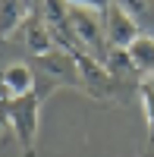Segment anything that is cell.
Listing matches in <instances>:
<instances>
[{
    "mask_svg": "<svg viewBox=\"0 0 154 157\" xmlns=\"http://www.w3.org/2000/svg\"><path fill=\"white\" fill-rule=\"evenodd\" d=\"M29 16L25 0H0V38H10L16 29H22Z\"/></svg>",
    "mask_w": 154,
    "mask_h": 157,
    "instance_id": "8992f818",
    "label": "cell"
},
{
    "mask_svg": "<svg viewBox=\"0 0 154 157\" xmlns=\"http://www.w3.org/2000/svg\"><path fill=\"white\" fill-rule=\"evenodd\" d=\"M113 3H120L138 25H142V32L151 35L148 29H154V0H113Z\"/></svg>",
    "mask_w": 154,
    "mask_h": 157,
    "instance_id": "52a82bcc",
    "label": "cell"
},
{
    "mask_svg": "<svg viewBox=\"0 0 154 157\" xmlns=\"http://www.w3.org/2000/svg\"><path fill=\"white\" fill-rule=\"evenodd\" d=\"M50 88H57L54 78H47L44 85H38L32 94L10 98V104H6L10 126H13V132H16V141H19V148H22V157H35L38 126H41V107H44V98L50 94Z\"/></svg>",
    "mask_w": 154,
    "mask_h": 157,
    "instance_id": "6da1fadb",
    "label": "cell"
},
{
    "mask_svg": "<svg viewBox=\"0 0 154 157\" xmlns=\"http://www.w3.org/2000/svg\"><path fill=\"white\" fill-rule=\"evenodd\" d=\"M138 101H142L145 123H148V148H154V78L138 82Z\"/></svg>",
    "mask_w": 154,
    "mask_h": 157,
    "instance_id": "ba28073f",
    "label": "cell"
},
{
    "mask_svg": "<svg viewBox=\"0 0 154 157\" xmlns=\"http://www.w3.org/2000/svg\"><path fill=\"white\" fill-rule=\"evenodd\" d=\"M142 157H154V148H148V151H145V154H142Z\"/></svg>",
    "mask_w": 154,
    "mask_h": 157,
    "instance_id": "8fae6325",
    "label": "cell"
},
{
    "mask_svg": "<svg viewBox=\"0 0 154 157\" xmlns=\"http://www.w3.org/2000/svg\"><path fill=\"white\" fill-rule=\"evenodd\" d=\"M6 104H10V98H0V129H3V126H10V113H6Z\"/></svg>",
    "mask_w": 154,
    "mask_h": 157,
    "instance_id": "30bf717a",
    "label": "cell"
},
{
    "mask_svg": "<svg viewBox=\"0 0 154 157\" xmlns=\"http://www.w3.org/2000/svg\"><path fill=\"white\" fill-rule=\"evenodd\" d=\"M0 88H3L6 98L32 94L38 88V75H35L32 66H25V63H10V66L0 69Z\"/></svg>",
    "mask_w": 154,
    "mask_h": 157,
    "instance_id": "3957f363",
    "label": "cell"
},
{
    "mask_svg": "<svg viewBox=\"0 0 154 157\" xmlns=\"http://www.w3.org/2000/svg\"><path fill=\"white\" fill-rule=\"evenodd\" d=\"M63 3H69L72 10H91V13H104L113 6V0H63Z\"/></svg>",
    "mask_w": 154,
    "mask_h": 157,
    "instance_id": "9c48e42d",
    "label": "cell"
},
{
    "mask_svg": "<svg viewBox=\"0 0 154 157\" xmlns=\"http://www.w3.org/2000/svg\"><path fill=\"white\" fill-rule=\"evenodd\" d=\"M104 32H107V47L110 50H129V44L135 41V38L145 35L142 25H138L120 3H113L104 13Z\"/></svg>",
    "mask_w": 154,
    "mask_h": 157,
    "instance_id": "7a4b0ae2",
    "label": "cell"
},
{
    "mask_svg": "<svg viewBox=\"0 0 154 157\" xmlns=\"http://www.w3.org/2000/svg\"><path fill=\"white\" fill-rule=\"evenodd\" d=\"M126 54H129L135 72L154 75V35H138L135 41L129 44V50H126Z\"/></svg>",
    "mask_w": 154,
    "mask_h": 157,
    "instance_id": "5b68a950",
    "label": "cell"
},
{
    "mask_svg": "<svg viewBox=\"0 0 154 157\" xmlns=\"http://www.w3.org/2000/svg\"><path fill=\"white\" fill-rule=\"evenodd\" d=\"M22 32H25V47H29L38 60L57 50L54 32H50V25L44 22V16H29V22L22 25Z\"/></svg>",
    "mask_w": 154,
    "mask_h": 157,
    "instance_id": "277c9868",
    "label": "cell"
}]
</instances>
